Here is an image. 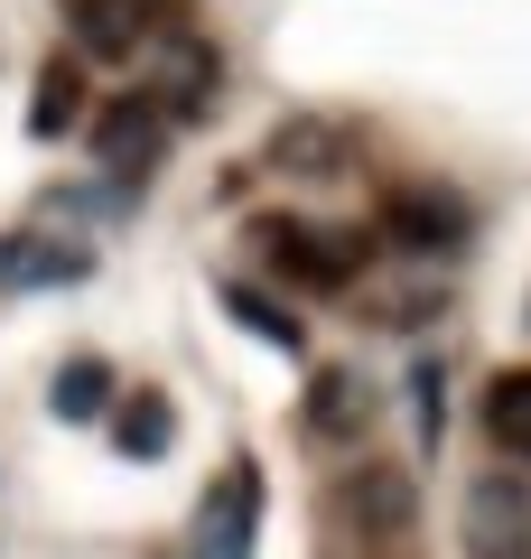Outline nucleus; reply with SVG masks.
<instances>
[{
	"mask_svg": "<svg viewBox=\"0 0 531 559\" xmlns=\"http://www.w3.org/2000/svg\"><path fill=\"white\" fill-rule=\"evenodd\" d=\"M335 513L354 522V532H401L411 522V476H392V466H345L335 476Z\"/></svg>",
	"mask_w": 531,
	"mask_h": 559,
	"instance_id": "f03ea898",
	"label": "nucleus"
},
{
	"mask_svg": "<svg viewBox=\"0 0 531 559\" xmlns=\"http://www.w3.org/2000/svg\"><path fill=\"white\" fill-rule=\"evenodd\" d=\"M271 261H290V271H308V280H345L354 271V242H308V234H290V224H271Z\"/></svg>",
	"mask_w": 531,
	"mask_h": 559,
	"instance_id": "39448f33",
	"label": "nucleus"
},
{
	"mask_svg": "<svg viewBox=\"0 0 531 559\" xmlns=\"http://www.w3.org/2000/svg\"><path fill=\"white\" fill-rule=\"evenodd\" d=\"M411 242H457L467 224H457V205H411V224H401Z\"/></svg>",
	"mask_w": 531,
	"mask_h": 559,
	"instance_id": "ddd939ff",
	"label": "nucleus"
},
{
	"mask_svg": "<svg viewBox=\"0 0 531 559\" xmlns=\"http://www.w3.org/2000/svg\"><path fill=\"white\" fill-rule=\"evenodd\" d=\"M75 271H84L75 252H47V242H20V234L0 242V280H75Z\"/></svg>",
	"mask_w": 531,
	"mask_h": 559,
	"instance_id": "6e6552de",
	"label": "nucleus"
},
{
	"mask_svg": "<svg viewBox=\"0 0 531 559\" xmlns=\"http://www.w3.org/2000/svg\"><path fill=\"white\" fill-rule=\"evenodd\" d=\"M75 103H84V84H75V66H47V84H38V140H57L66 121H75Z\"/></svg>",
	"mask_w": 531,
	"mask_h": 559,
	"instance_id": "9d476101",
	"label": "nucleus"
},
{
	"mask_svg": "<svg viewBox=\"0 0 531 559\" xmlns=\"http://www.w3.org/2000/svg\"><path fill=\"white\" fill-rule=\"evenodd\" d=\"M485 429H494L504 448H522V457H531V373H504V382L485 392Z\"/></svg>",
	"mask_w": 531,
	"mask_h": 559,
	"instance_id": "423d86ee",
	"label": "nucleus"
},
{
	"mask_svg": "<svg viewBox=\"0 0 531 559\" xmlns=\"http://www.w3.org/2000/svg\"><path fill=\"white\" fill-rule=\"evenodd\" d=\"M47 401H57L66 419H94L103 401H113V373H103V364H66V373H57V392H47Z\"/></svg>",
	"mask_w": 531,
	"mask_h": 559,
	"instance_id": "1a4fd4ad",
	"label": "nucleus"
},
{
	"mask_svg": "<svg viewBox=\"0 0 531 559\" xmlns=\"http://www.w3.org/2000/svg\"><path fill=\"white\" fill-rule=\"evenodd\" d=\"M158 121H168V112H158L150 94H131V103H113V112L94 121V150H103L113 168H140V150L158 140Z\"/></svg>",
	"mask_w": 531,
	"mask_h": 559,
	"instance_id": "20e7f679",
	"label": "nucleus"
},
{
	"mask_svg": "<svg viewBox=\"0 0 531 559\" xmlns=\"http://www.w3.org/2000/svg\"><path fill=\"white\" fill-rule=\"evenodd\" d=\"M234 326H252V336H271V345H298V318L271 308V299H252V289H234Z\"/></svg>",
	"mask_w": 531,
	"mask_h": 559,
	"instance_id": "f8f14e48",
	"label": "nucleus"
},
{
	"mask_svg": "<svg viewBox=\"0 0 531 559\" xmlns=\"http://www.w3.org/2000/svg\"><path fill=\"white\" fill-rule=\"evenodd\" d=\"M467 559H531V495L512 476H485L467 495Z\"/></svg>",
	"mask_w": 531,
	"mask_h": 559,
	"instance_id": "f257e3e1",
	"label": "nucleus"
},
{
	"mask_svg": "<svg viewBox=\"0 0 531 559\" xmlns=\"http://www.w3.org/2000/svg\"><path fill=\"white\" fill-rule=\"evenodd\" d=\"M308 429H327V439H354V429H364V392H354L345 373H327L308 392Z\"/></svg>",
	"mask_w": 531,
	"mask_h": 559,
	"instance_id": "0eeeda50",
	"label": "nucleus"
},
{
	"mask_svg": "<svg viewBox=\"0 0 531 559\" xmlns=\"http://www.w3.org/2000/svg\"><path fill=\"white\" fill-rule=\"evenodd\" d=\"M121 448H131V457H158V448H168V401H131V411H121Z\"/></svg>",
	"mask_w": 531,
	"mask_h": 559,
	"instance_id": "9b49d317",
	"label": "nucleus"
},
{
	"mask_svg": "<svg viewBox=\"0 0 531 559\" xmlns=\"http://www.w3.org/2000/svg\"><path fill=\"white\" fill-rule=\"evenodd\" d=\"M158 20V0H75V38L103 47V57H121V47H140Z\"/></svg>",
	"mask_w": 531,
	"mask_h": 559,
	"instance_id": "7ed1b4c3",
	"label": "nucleus"
}]
</instances>
